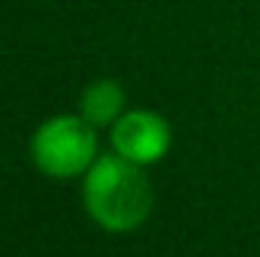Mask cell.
I'll return each instance as SVG.
<instances>
[{
    "mask_svg": "<svg viewBox=\"0 0 260 257\" xmlns=\"http://www.w3.org/2000/svg\"><path fill=\"white\" fill-rule=\"evenodd\" d=\"M112 145L121 157H127L133 164H154L170 148V127L160 115L133 109L115 121Z\"/></svg>",
    "mask_w": 260,
    "mask_h": 257,
    "instance_id": "obj_3",
    "label": "cell"
},
{
    "mask_svg": "<svg viewBox=\"0 0 260 257\" xmlns=\"http://www.w3.org/2000/svg\"><path fill=\"white\" fill-rule=\"evenodd\" d=\"M79 106H82L85 121H91L94 127H103V124L118 121V115L124 109V91H121V85L115 79H100L82 94Z\"/></svg>",
    "mask_w": 260,
    "mask_h": 257,
    "instance_id": "obj_4",
    "label": "cell"
},
{
    "mask_svg": "<svg viewBox=\"0 0 260 257\" xmlns=\"http://www.w3.org/2000/svg\"><path fill=\"white\" fill-rule=\"evenodd\" d=\"M85 203L91 218L106 230H133L151 212V185L142 176L139 164L127 157L106 154L94 160L85 176Z\"/></svg>",
    "mask_w": 260,
    "mask_h": 257,
    "instance_id": "obj_1",
    "label": "cell"
},
{
    "mask_svg": "<svg viewBox=\"0 0 260 257\" xmlns=\"http://www.w3.org/2000/svg\"><path fill=\"white\" fill-rule=\"evenodd\" d=\"M30 154L34 164L55 179L79 176L82 170L91 167L97 154V133L94 124L85 121L82 115H58L49 118L46 124L30 139Z\"/></svg>",
    "mask_w": 260,
    "mask_h": 257,
    "instance_id": "obj_2",
    "label": "cell"
}]
</instances>
